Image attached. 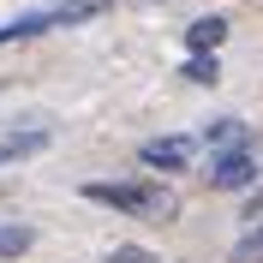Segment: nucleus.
Here are the masks:
<instances>
[{
  "label": "nucleus",
  "mask_w": 263,
  "mask_h": 263,
  "mask_svg": "<svg viewBox=\"0 0 263 263\" xmlns=\"http://www.w3.org/2000/svg\"><path fill=\"white\" fill-rule=\"evenodd\" d=\"M108 263H149V251L144 246H120V251H108Z\"/></svg>",
  "instance_id": "nucleus-11"
},
{
  "label": "nucleus",
  "mask_w": 263,
  "mask_h": 263,
  "mask_svg": "<svg viewBox=\"0 0 263 263\" xmlns=\"http://www.w3.org/2000/svg\"><path fill=\"white\" fill-rule=\"evenodd\" d=\"M42 144H48V132H12V138H0V167H12L18 156H36Z\"/></svg>",
  "instance_id": "nucleus-7"
},
{
  "label": "nucleus",
  "mask_w": 263,
  "mask_h": 263,
  "mask_svg": "<svg viewBox=\"0 0 263 263\" xmlns=\"http://www.w3.org/2000/svg\"><path fill=\"white\" fill-rule=\"evenodd\" d=\"M36 246V233L24 228V221H0V263H12V257H24V251Z\"/></svg>",
  "instance_id": "nucleus-8"
},
{
  "label": "nucleus",
  "mask_w": 263,
  "mask_h": 263,
  "mask_svg": "<svg viewBox=\"0 0 263 263\" xmlns=\"http://www.w3.org/2000/svg\"><path fill=\"white\" fill-rule=\"evenodd\" d=\"M233 263H263V228H251L239 246H233Z\"/></svg>",
  "instance_id": "nucleus-10"
},
{
  "label": "nucleus",
  "mask_w": 263,
  "mask_h": 263,
  "mask_svg": "<svg viewBox=\"0 0 263 263\" xmlns=\"http://www.w3.org/2000/svg\"><path fill=\"white\" fill-rule=\"evenodd\" d=\"M138 156H144V167H156V174H180V167L197 156V138L192 132H167V138H149Z\"/></svg>",
  "instance_id": "nucleus-3"
},
{
  "label": "nucleus",
  "mask_w": 263,
  "mask_h": 263,
  "mask_svg": "<svg viewBox=\"0 0 263 263\" xmlns=\"http://www.w3.org/2000/svg\"><path fill=\"white\" fill-rule=\"evenodd\" d=\"M221 42H228V18H221V12H215V18H197L192 30H185V48H192V54H215Z\"/></svg>",
  "instance_id": "nucleus-6"
},
{
  "label": "nucleus",
  "mask_w": 263,
  "mask_h": 263,
  "mask_svg": "<svg viewBox=\"0 0 263 263\" xmlns=\"http://www.w3.org/2000/svg\"><path fill=\"white\" fill-rule=\"evenodd\" d=\"M197 144H210L215 156H221V149H239V144H251V132H246V120H210V126L197 132Z\"/></svg>",
  "instance_id": "nucleus-5"
},
{
  "label": "nucleus",
  "mask_w": 263,
  "mask_h": 263,
  "mask_svg": "<svg viewBox=\"0 0 263 263\" xmlns=\"http://www.w3.org/2000/svg\"><path fill=\"white\" fill-rule=\"evenodd\" d=\"M185 78L192 84H221V60H215V54H192V60H185Z\"/></svg>",
  "instance_id": "nucleus-9"
},
{
  "label": "nucleus",
  "mask_w": 263,
  "mask_h": 263,
  "mask_svg": "<svg viewBox=\"0 0 263 263\" xmlns=\"http://www.w3.org/2000/svg\"><path fill=\"white\" fill-rule=\"evenodd\" d=\"M84 203H102V210H120V215H144V221H167L174 215L167 185H144V180H90Z\"/></svg>",
  "instance_id": "nucleus-1"
},
{
  "label": "nucleus",
  "mask_w": 263,
  "mask_h": 263,
  "mask_svg": "<svg viewBox=\"0 0 263 263\" xmlns=\"http://www.w3.org/2000/svg\"><path fill=\"white\" fill-rule=\"evenodd\" d=\"M210 192H246L251 180H257V149L239 144V149H221V156H210Z\"/></svg>",
  "instance_id": "nucleus-2"
},
{
  "label": "nucleus",
  "mask_w": 263,
  "mask_h": 263,
  "mask_svg": "<svg viewBox=\"0 0 263 263\" xmlns=\"http://www.w3.org/2000/svg\"><path fill=\"white\" fill-rule=\"evenodd\" d=\"M54 24H60V6H42V12H24V18H12V24H0V48H6V42H30V36L54 30Z\"/></svg>",
  "instance_id": "nucleus-4"
}]
</instances>
